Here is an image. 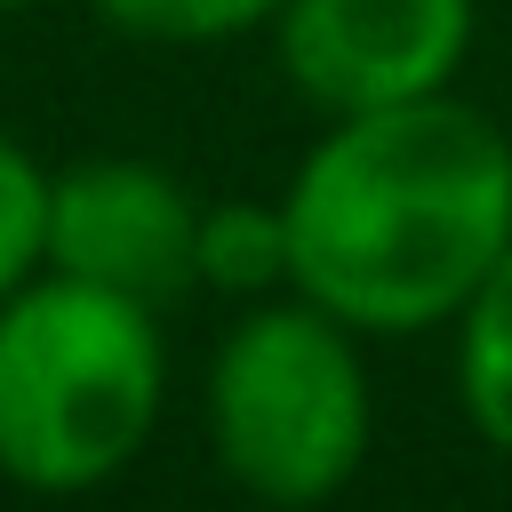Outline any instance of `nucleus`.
Here are the masks:
<instances>
[{
    "label": "nucleus",
    "mask_w": 512,
    "mask_h": 512,
    "mask_svg": "<svg viewBox=\"0 0 512 512\" xmlns=\"http://www.w3.org/2000/svg\"><path fill=\"white\" fill-rule=\"evenodd\" d=\"M288 288L360 336L440 328L512 240V136L464 96L344 112L280 192Z\"/></svg>",
    "instance_id": "obj_1"
},
{
    "label": "nucleus",
    "mask_w": 512,
    "mask_h": 512,
    "mask_svg": "<svg viewBox=\"0 0 512 512\" xmlns=\"http://www.w3.org/2000/svg\"><path fill=\"white\" fill-rule=\"evenodd\" d=\"M168 352L152 304L32 272L0 296V480L80 496L136 464L160 424Z\"/></svg>",
    "instance_id": "obj_2"
},
{
    "label": "nucleus",
    "mask_w": 512,
    "mask_h": 512,
    "mask_svg": "<svg viewBox=\"0 0 512 512\" xmlns=\"http://www.w3.org/2000/svg\"><path fill=\"white\" fill-rule=\"evenodd\" d=\"M208 440L256 504H328L368 456L360 328H344L312 296L256 304L248 320H232L208 360Z\"/></svg>",
    "instance_id": "obj_3"
},
{
    "label": "nucleus",
    "mask_w": 512,
    "mask_h": 512,
    "mask_svg": "<svg viewBox=\"0 0 512 512\" xmlns=\"http://www.w3.org/2000/svg\"><path fill=\"white\" fill-rule=\"evenodd\" d=\"M280 72L328 112L440 96L472 56V0H280Z\"/></svg>",
    "instance_id": "obj_4"
},
{
    "label": "nucleus",
    "mask_w": 512,
    "mask_h": 512,
    "mask_svg": "<svg viewBox=\"0 0 512 512\" xmlns=\"http://www.w3.org/2000/svg\"><path fill=\"white\" fill-rule=\"evenodd\" d=\"M192 248H200V200L152 160L104 152L48 176V272L120 288L160 312L200 280Z\"/></svg>",
    "instance_id": "obj_5"
},
{
    "label": "nucleus",
    "mask_w": 512,
    "mask_h": 512,
    "mask_svg": "<svg viewBox=\"0 0 512 512\" xmlns=\"http://www.w3.org/2000/svg\"><path fill=\"white\" fill-rule=\"evenodd\" d=\"M456 400L472 432L496 456H512V240L496 272L472 288V304L456 312Z\"/></svg>",
    "instance_id": "obj_6"
},
{
    "label": "nucleus",
    "mask_w": 512,
    "mask_h": 512,
    "mask_svg": "<svg viewBox=\"0 0 512 512\" xmlns=\"http://www.w3.org/2000/svg\"><path fill=\"white\" fill-rule=\"evenodd\" d=\"M208 288L232 296H264L288 280V208L280 200H224L200 208V248H192Z\"/></svg>",
    "instance_id": "obj_7"
},
{
    "label": "nucleus",
    "mask_w": 512,
    "mask_h": 512,
    "mask_svg": "<svg viewBox=\"0 0 512 512\" xmlns=\"http://www.w3.org/2000/svg\"><path fill=\"white\" fill-rule=\"evenodd\" d=\"M48 264V168L0 128V296Z\"/></svg>",
    "instance_id": "obj_8"
},
{
    "label": "nucleus",
    "mask_w": 512,
    "mask_h": 512,
    "mask_svg": "<svg viewBox=\"0 0 512 512\" xmlns=\"http://www.w3.org/2000/svg\"><path fill=\"white\" fill-rule=\"evenodd\" d=\"M120 32L136 40H168V48H200L224 32H248L264 16H280V0H96Z\"/></svg>",
    "instance_id": "obj_9"
},
{
    "label": "nucleus",
    "mask_w": 512,
    "mask_h": 512,
    "mask_svg": "<svg viewBox=\"0 0 512 512\" xmlns=\"http://www.w3.org/2000/svg\"><path fill=\"white\" fill-rule=\"evenodd\" d=\"M16 8H40V0H0V16H16Z\"/></svg>",
    "instance_id": "obj_10"
}]
</instances>
